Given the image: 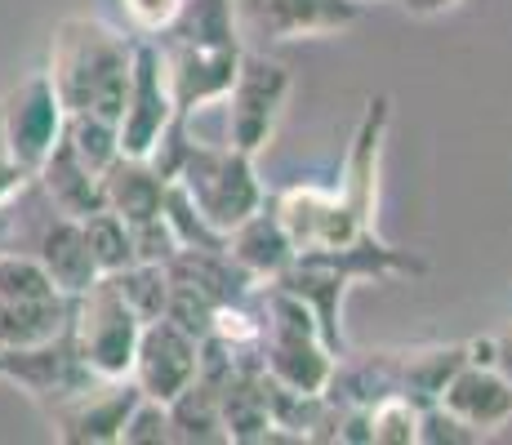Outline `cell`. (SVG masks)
<instances>
[{
  "instance_id": "obj_30",
  "label": "cell",
  "mask_w": 512,
  "mask_h": 445,
  "mask_svg": "<svg viewBox=\"0 0 512 445\" xmlns=\"http://www.w3.org/2000/svg\"><path fill=\"white\" fill-rule=\"evenodd\" d=\"M170 441V410L165 401H152V397H139V405L130 410L121 428V445H165Z\"/></svg>"
},
{
  "instance_id": "obj_14",
  "label": "cell",
  "mask_w": 512,
  "mask_h": 445,
  "mask_svg": "<svg viewBox=\"0 0 512 445\" xmlns=\"http://www.w3.org/2000/svg\"><path fill=\"white\" fill-rule=\"evenodd\" d=\"M388 125H392V98L374 94L366 98L357 130H352L348 161H343V183L334 192L352 205L361 223L374 227V210H379V161H383V143H388Z\"/></svg>"
},
{
  "instance_id": "obj_19",
  "label": "cell",
  "mask_w": 512,
  "mask_h": 445,
  "mask_svg": "<svg viewBox=\"0 0 512 445\" xmlns=\"http://www.w3.org/2000/svg\"><path fill=\"white\" fill-rule=\"evenodd\" d=\"M165 178L152 170L147 156H116L103 170V201L107 210H116L125 223H147L161 214L165 201Z\"/></svg>"
},
{
  "instance_id": "obj_26",
  "label": "cell",
  "mask_w": 512,
  "mask_h": 445,
  "mask_svg": "<svg viewBox=\"0 0 512 445\" xmlns=\"http://www.w3.org/2000/svg\"><path fill=\"white\" fill-rule=\"evenodd\" d=\"M107 276H112L116 290L125 294V303L139 312V321L165 316V299H170V272H165V263H130Z\"/></svg>"
},
{
  "instance_id": "obj_12",
  "label": "cell",
  "mask_w": 512,
  "mask_h": 445,
  "mask_svg": "<svg viewBox=\"0 0 512 445\" xmlns=\"http://www.w3.org/2000/svg\"><path fill=\"white\" fill-rule=\"evenodd\" d=\"M361 18V0H236L241 32L263 41H303V36L348 32Z\"/></svg>"
},
{
  "instance_id": "obj_18",
  "label": "cell",
  "mask_w": 512,
  "mask_h": 445,
  "mask_svg": "<svg viewBox=\"0 0 512 445\" xmlns=\"http://www.w3.org/2000/svg\"><path fill=\"white\" fill-rule=\"evenodd\" d=\"M165 272H170L174 285L196 290L201 299H210L214 308L245 299V294L259 285V281H250V276L232 263L228 250H187V245H179V250L165 259Z\"/></svg>"
},
{
  "instance_id": "obj_23",
  "label": "cell",
  "mask_w": 512,
  "mask_h": 445,
  "mask_svg": "<svg viewBox=\"0 0 512 445\" xmlns=\"http://www.w3.org/2000/svg\"><path fill=\"white\" fill-rule=\"evenodd\" d=\"M67 299L49 272L41 267L32 250H5L0 254V303H18V308H32V303H54Z\"/></svg>"
},
{
  "instance_id": "obj_21",
  "label": "cell",
  "mask_w": 512,
  "mask_h": 445,
  "mask_svg": "<svg viewBox=\"0 0 512 445\" xmlns=\"http://www.w3.org/2000/svg\"><path fill=\"white\" fill-rule=\"evenodd\" d=\"M170 410V441L183 445H223L228 441V428H223L219 414V392L205 379H192L174 401H165Z\"/></svg>"
},
{
  "instance_id": "obj_5",
  "label": "cell",
  "mask_w": 512,
  "mask_h": 445,
  "mask_svg": "<svg viewBox=\"0 0 512 445\" xmlns=\"http://www.w3.org/2000/svg\"><path fill=\"white\" fill-rule=\"evenodd\" d=\"M290 89H294V76L281 58L241 49L232 89L223 94L228 98V143L259 156L281 130V116L290 107Z\"/></svg>"
},
{
  "instance_id": "obj_11",
  "label": "cell",
  "mask_w": 512,
  "mask_h": 445,
  "mask_svg": "<svg viewBox=\"0 0 512 445\" xmlns=\"http://www.w3.org/2000/svg\"><path fill=\"white\" fill-rule=\"evenodd\" d=\"M139 383L125 379H98L94 388H85L81 397L58 405L54 414H45L54 441L63 445H121V428L130 419V410L139 405Z\"/></svg>"
},
{
  "instance_id": "obj_22",
  "label": "cell",
  "mask_w": 512,
  "mask_h": 445,
  "mask_svg": "<svg viewBox=\"0 0 512 445\" xmlns=\"http://www.w3.org/2000/svg\"><path fill=\"white\" fill-rule=\"evenodd\" d=\"M156 41H187V45H241L236 0H183L179 18Z\"/></svg>"
},
{
  "instance_id": "obj_28",
  "label": "cell",
  "mask_w": 512,
  "mask_h": 445,
  "mask_svg": "<svg viewBox=\"0 0 512 445\" xmlns=\"http://www.w3.org/2000/svg\"><path fill=\"white\" fill-rule=\"evenodd\" d=\"M486 441L477 428H468L459 414H450L441 401L419 405V445H477Z\"/></svg>"
},
{
  "instance_id": "obj_31",
  "label": "cell",
  "mask_w": 512,
  "mask_h": 445,
  "mask_svg": "<svg viewBox=\"0 0 512 445\" xmlns=\"http://www.w3.org/2000/svg\"><path fill=\"white\" fill-rule=\"evenodd\" d=\"M27 183H32V170H27V165H18L9 152H0V205L14 201Z\"/></svg>"
},
{
  "instance_id": "obj_24",
  "label": "cell",
  "mask_w": 512,
  "mask_h": 445,
  "mask_svg": "<svg viewBox=\"0 0 512 445\" xmlns=\"http://www.w3.org/2000/svg\"><path fill=\"white\" fill-rule=\"evenodd\" d=\"M63 143L90 165L94 174H103L107 165L121 156V134H116L112 116H94V112H67L63 121Z\"/></svg>"
},
{
  "instance_id": "obj_10",
  "label": "cell",
  "mask_w": 512,
  "mask_h": 445,
  "mask_svg": "<svg viewBox=\"0 0 512 445\" xmlns=\"http://www.w3.org/2000/svg\"><path fill=\"white\" fill-rule=\"evenodd\" d=\"M196 365H201V339L174 325L170 316H156L143 321L139 330V348H134L130 379L139 383L143 397L152 401H174L187 383L196 379Z\"/></svg>"
},
{
  "instance_id": "obj_6",
  "label": "cell",
  "mask_w": 512,
  "mask_h": 445,
  "mask_svg": "<svg viewBox=\"0 0 512 445\" xmlns=\"http://www.w3.org/2000/svg\"><path fill=\"white\" fill-rule=\"evenodd\" d=\"M0 379L18 383V392H27V401L41 405L45 414H54L58 405H67L72 397H81L85 388H94L98 374L85 365V356L72 339V325H63V330L41 343H23V348L0 352Z\"/></svg>"
},
{
  "instance_id": "obj_33",
  "label": "cell",
  "mask_w": 512,
  "mask_h": 445,
  "mask_svg": "<svg viewBox=\"0 0 512 445\" xmlns=\"http://www.w3.org/2000/svg\"><path fill=\"white\" fill-rule=\"evenodd\" d=\"M495 365L512 379V316L499 325V334H495Z\"/></svg>"
},
{
  "instance_id": "obj_25",
  "label": "cell",
  "mask_w": 512,
  "mask_h": 445,
  "mask_svg": "<svg viewBox=\"0 0 512 445\" xmlns=\"http://www.w3.org/2000/svg\"><path fill=\"white\" fill-rule=\"evenodd\" d=\"M81 232H85V245L94 254V267L98 272H121V267L134 263V241H130V223L121 219L116 210H94L81 219Z\"/></svg>"
},
{
  "instance_id": "obj_13",
  "label": "cell",
  "mask_w": 512,
  "mask_h": 445,
  "mask_svg": "<svg viewBox=\"0 0 512 445\" xmlns=\"http://www.w3.org/2000/svg\"><path fill=\"white\" fill-rule=\"evenodd\" d=\"M156 45H161L174 112L179 116L201 112L205 103H219L228 94L245 49V45H187V41H156Z\"/></svg>"
},
{
  "instance_id": "obj_9",
  "label": "cell",
  "mask_w": 512,
  "mask_h": 445,
  "mask_svg": "<svg viewBox=\"0 0 512 445\" xmlns=\"http://www.w3.org/2000/svg\"><path fill=\"white\" fill-rule=\"evenodd\" d=\"M281 227L290 232L294 254L299 250H334V245L357 241L361 232H374L370 223H361L352 214V205L343 201L339 192H326V187L312 183H294L272 201Z\"/></svg>"
},
{
  "instance_id": "obj_32",
  "label": "cell",
  "mask_w": 512,
  "mask_h": 445,
  "mask_svg": "<svg viewBox=\"0 0 512 445\" xmlns=\"http://www.w3.org/2000/svg\"><path fill=\"white\" fill-rule=\"evenodd\" d=\"M455 5H464V0H401V9L410 18H437V14H450Z\"/></svg>"
},
{
  "instance_id": "obj_34",
  "label": "cell",
  "mask_w": 512,
  "mask_h": 445,
  "mask_svg": "<svg viewBox=\"0 0 512 445\" xmlns=\"http://www.w3.org/2000/svg\"><path fill=\"white\" fill-rule=\"evenodd\" d=\"M0 152H9L5 147V116H0Z\"/></svg>"
},
{
  "instance_id": "obj_7",
  "label": "cell",
  "mask_w": 512,
  "mask_h": 445,
  "mask_svg": "<svg viewBox=\"0 0 512 445\" xmlns=\"http://www.w3.org/2000/svg\"><path fill=\"white\" fill-rule=\"evenodd\" d=\"M174 94L170 76H165L161 45L152 36H134V63H130V85H125V103L116 116V134H121V156H147L161 134L174 121Z\"/></svg>"
},
{
  "instance_id": "obj_29",
  "label": "cell",
  "mask_w": 512,
  "mask_h": 445,
  "mask_svg": "<svg viewBox=\"0 0 512 445\" xmlns=\"http://www.w3.org/2000/svg\"><path fill=\"white\" fill-rule=\"evenodd\" d=\"M116 9H121L125 18V32L130 36H161L165 27L179 18L183 0H116Z\"/></svg>"
},
{
  "instance_id": "obj_1",
  "label": "cell",
  "mask_w": 512,
  "mask_h": 445,
  "mask_svg": "<svg viewBox=\"0 0 512 445\" xmlns=\"http://www.w3.org/2000/svg\"><path fill=\"white\" fill-rule=\"evenodd\" d=\"M423 272H428V263L419 254L397 250L379 232H361L357 241L334 245V250H299L290 267L281 276H272V281L312 312L326 348L339 356L348 348L339 316H343V294L352 290V281H397V276H423Z\"/></svg>"
},
{
  "instance_id": "obj_2",
  "label": "cell",
  "mask_w": 512,
  "mask_h": 445,
  "mask_svg": "<svg viewBox=\"0 0 512 445\" xmlns=\"http://www.w3.org/2000/svg\"><path fill=\"white\" fill-rule=\"evenodd\" d=\"M130 63L134 36L107 27L103 18L72 14L54 27L45 76L54 81L63 112H94L116 121L130 85Z\"/></svg>"
},
{
  "instance_id": "obj_20",
  "label": "cell",
  "mask_w": 512,
  "mask_h": 445,
  "mask_svg": "<svg viewBox=\"0 0 512 445\" xmlns=\"http://www.w3.org/2000/svg\"><path fill=\"white\" fill-rule=\"evenodd\" d=\"M468 361V343H419L397 348V392L415 405H432L455 370Z\"/></svg>"
},
{
  "instance_id": "obj_3",
  "label": "cell",
  "mask_w": 512,
  "mask_h": 445,
  "mask_svg": "<svg viewBox=\"0 0 512 445\" xmlns=\"http://www.w3.org/2000/svg\"><path fill=\"white\" fill-rule=\"evenodd\" d=\"M174 183L187 192V201L201 210V219L219 232H232L241 219H250L268 196L254 174V156L241 147H205L187 138L183 165L174 174Z\"/></svg>"
},
{
  "instance_id": "obj_8",
  "label": "cell",
  "mask_w": 512,
  "mask_h": 445,
  "mask_svg": "<svg viewBox=\"0 0 512 445\" xmlns=\"http://www.w3.org/2000/svg\"><path fill=\"white\" fill-rule=\"evenodd\" d=\"M0 116H5V147L18 165L41 170V161L54 152V143L63 138V103L54 94V81L45 72L23 76L5 98H0Z\"/></svg>"
},
{
  "instance_id": "obj_4",
  "label": "cell",
  "mask_w": 512,
  "mask_h": 445,
  "mask_svg": "<svg viewBox=\"0 0 512 445\" xmlns=\"http://www.w3.org/2000/svg\"><path fill=\"white\" fill-rule=\"evenodd\" d=\"M72 339L81 348L85 365L98 379H125L134 365V348H139V312L125 303L112 276H98L90 290L72 299Z\"/></svg>"
},
{
  "instance_id": "obj_27",
  "label": "cell",
  "mask_w": 512,
  "mask_h": 445,
  "mask_svg": "<svg viewBox=\"0 0 512 445\" xmlns=\"http://www.w3.org/2000/svg\"><path fill=\"white\" fill-rule=\"evenodd\" d=\"M370 445H419V405L401 392L370 405Z\"/></svg>"
},
{
  "instance_id": "obj_17",
  "label": "cell",
  "mask_w": 512,
  "mask_h": 445,
  "mask_svg": "<svg viewBox=\"0 0 512 445\" xmlns=\"http://www.w3.org/2000/svg\"><path fill=\"white\" fill-rule=\"evenodd\" d=\"M36 187H41L45 201L54 205L58 214H67V219H85V214H94L107 205L103 201V174H94L63 138H58L54 152H49L41 161V170H36Z\"/></svg>"
},
{
  "instance_id": "obj_15",
  "label": "cell",
  "mask_w": 512,
  "mask_h": 445,
  "mask_svg": "<svg viewBox=\"0 0 512 445\" xmlns=\"http://www.w3.org/2000/svg\"><path fill=\"white\" fill-rule=\"evenodd\" d=\"M441 405L450 414L477 428L481 437H495L512 423V379L499 365H481V361H464L455 370V379L441 388Z\"/></svg>"
},
{
  "instance_id": "obj_16",
  "label": "cell",
  "mask_w": 512,
  "mask_h": 445,
  "mask_svg": "<svg viewBox=\"0 0 512 445\" xmlns=\"http://www.w3.org/2000/svg\"><path fill=\"white\" fill-rule=\"evenodd\" d=\"M228 254H232V263L250 276V281H272V276H281L285 267H290L294 241H290V232L281 227L277 210L263 201L250 219H241L228 232Z\"/></svg>"
}]
</instances>
